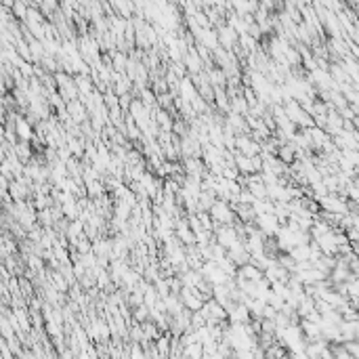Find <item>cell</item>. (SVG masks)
Instances as JSON below:
<instances>
[{"label": "cell", "instance_id": "cell-1", "mask_svg": "<svg viewBox=\"0 0 359 359\" xmlns=\"http://www.w3.org/2000/svg\"><path fill=\"white\" fill-rule=\"evenodd\" d=\"M258 225L262 227V231L265 233H275L277 231V216L275 214H260Z\"/></svg>", "mask_w": 359, "mask_h": 359}, {"label": "cell", "instance_id": "cell-2", "mask_svg": "<svg viewBox=\"0 0 359 359\" xmlns=\"http://www.w3.org/2000/svg\"><path fill=\"white\" fill-rule=\"evenodd\" d=\"M212 214L216 216V221H223V223H229L231 218H233L231 210L227 208V204H225V202H218V204H214V206H212Z\"/></svg>", "mask_w": 359, "mask_h": 359}, {"label": "cell", "instance_id": "cell-3", "mask_svg": "<svg viewBox=\"0 0 359 359\" xmlns=\"http://www.w3.org/2000/svg\"><path fill=\"white\" fill-rule=\"evenodd\" d=\"M17 133H19L23 139H30V135H32V128L25 124L23 120H17Z\"/></svg>", "mask_w": 359, "mask_h": 359}, {"label": "cell", "instance_id": "cell-4", "mask_svg": "<svg viewBox=\"0 0 359 359\" xmlns=\"http://www.w3.org/2000/svg\"><path fill=\"white\" fill-rule=\"evenodd\" d=\"M221 38L225 40V45L227 47H231V42L235 40V32L231 28H223V34H221Z\"/></svg>", "mask_w": 359, "mask_h": 359}, {"label": "cell", "instance_id": "cell-5", "mask_svg": "<svg viewBox=\"0 0 359 359\" xmlns=\"http://www.w3.org/2000/svg\"><path fill=\"white\" fill-rule=\"evenodd\" d=\"M233 107L240 109V111H246V103H244V99H235L233 101Z\"/></svg>", "mask_w": 359, "mask_h": 359}, {"label": "cell", "instance_id": "cell-6", "mask_svg": "<svg viewBox=\"0 0 359 359\" xmlns=\"http://www.w3.org/2000/svg\"><path fill=\"white\" fill-rule=\"evenodd\" d=\"M17 13L23 17V15H25V6H23V4H15V15H17Z\"/></svg>", "mask_w": 359, "mask_h": 359}]
</instances>
